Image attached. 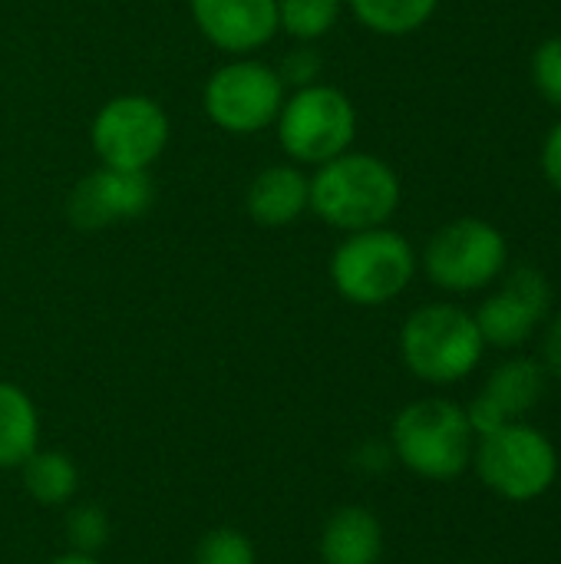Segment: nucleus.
<instances>
[{
    "label": "nucleus",
    "mask_w": 561,
    "mask_h": 564,
    "mask_svg": "<svg viewBox=\"0 0 561 564\" xmlns=\"http://www.w3.org/2000/svg\"><path fill=\"white\" fill-rule=\"evenodd\" d=\"M400 198V175L370 152H344L311 175V212L344 235L384 228Z\"/></svg>",
    "instance_id": "obj_1"
},
{
    "label": "nucleus",
    "mask_w": 561,
    "mask_h": 564,
    "mask_svg": "<svg viewBox=\"0 0 561 564\" xmlns=\"http://www.w3.org/2000/svg\"><path fill=\"white\" fill-rule=\"evenodd\" d=\"M393 456L420 479L450 482L473 466L476 433L466 410L443 397H427L403 406L390 426Z\"/></svg>",
    "instance_id": "obj_2"
},
{
    "label": "nucleus",
    "mask_w": 561,
    "mask_h": 564,
    "mask_svg": "<svg viewBox=\"0 0 561 564\" xmlns=\"http://www.w3.org/2000/svg\"><path fill=\"white\" fill-rule=\"evenodd\" d=\"M486 340L476 317L456 304H427L413 311L400 330V357L423 383H460L483 360Z\"/></svg>",
    "instance_id": "obj_3"
},
{
    "label": "nucleus",
    "mask_w": 561,
    "mask_h": 564,
    "mask_svg": "<svg viewBox=\"0 0 561 564\" xmlns=\"http://www.w3.org/2000/svg\"><path fill=\"white\" fill-rule=\"evenodd\" d=\"M417 274L413 245L393 228L347 235L331 254L334 291L357 307H380L400 297Z\"/></svg>",
    "instance_id": "obj_4"
},
{
    "label": "nucleus",
    "mask_w": 561,
    "mask_h": 564,
    "mask_svg": "<svg viewBox=\"0 0 561 564\" xmlns=\"http://www.w3.org/2000/svg\"><path fill=\"white\" fill-rule=\"evenodd\" d=\"M274 126L284 155L294 165L317 169L350 152L357 135V109L344 89L327 83H308L284 96Z\"/></svg>",
    "instance_id": "obj_5"
},
{
    "label": "nucleus",
    "mask_w": 561,
    "mask_h": 564,
    "mask_svg": "<svg viewBox=\"0 0 561 564\" xmlns=\"http://www.w3.org/2000/svg\"><path fill=\"white\" fill-rule=\"evenodd\" d=\"M473 466L486 489L506 502H536L559 476V453L552 440L529 423H506L503 430L479 436Z\"/></svg>",
    "instance_id": "obj_6"
},
{
    "label": "nucleus",
    "mask_w": 561,
    "mask_h": 564,
    "mask_svg": "<svg viewBox=\"0 0 561 564\" xmlns=\"http://www.w3.org/2000/svg\"><path fill=\"white\" fill-rule=\"evenodd\" d=\"M284 96L281 69L251 56H235L208 76L202 89V109L222 132L255 135L274 126Z\"/></svg>",
    "instance_id": "obj_7"
},
{
    "label": "nucleus",
    "mask_w": 561,
    "mask_h": 564,
    "mask_svg": "<svg viewBox=\"0 0 561 564\" xmlns=\"http://www.w3.org/2000/svg\"><path fill=\"white\" fill-rule=\"evenodd\" d=\"M169 132V116L152 96L126 93L99 106L89 126V142L99 165L122 172H149L162 159Z\"/></svg>",
    "instance_id": "obj_8"
},
{
    "label": "nucleus",
    "mask_w": 561,
    "mask_h": 564,
    "mask_svg": "<svg viewBox=\"0 0 561 564\" xmlns=\"http://www.w3.org/2000/svg\"><path fill=\"white\" fill-rule=\"evenodd\" d=\"M506 261V235L483 218H456L443 225L423 251L427 278L453 294L489 288L503 274Z\"/></svg>",
    "instance_id": "obj_9"
},
{
    "label": "nucleus",
    "mask_w": 561,
    "mask_h": 564,
    "mask_svg": "<svg viewBox=\"0 0 561 564\" xmlns=\"http://www.w3.org/2000/svg\"><path fill=\"white\" fill-rule=\"evenodd\" d=\"M549 304H552V288L546 274L532 264H519L509 271L503 288L479 304L473 317L486 347L513 350L539 330V324L549 314Z\"/></svg>",
    "instance_id": "obj_10"
},
{
    "label": "nucleus",
    "mask_w": 561,
    "mask_h": 564,
    "mask_svg": "<svg viewBox=\"0 0 561 564\" xmlns=\"http://www.w3.org/2000/svg\"><path fill=\"white\" fill-rule=\"evenodd\" d=\"M155 202L149 172H122L99 165L79 178L66 198V215L79 231H99L129 218H142Z\"/></svg>",
    "instance_id": "obj_11"
},
{
    "label": "nucleus",
    "mask_w": 561,
    "mask_h": 564,
    "mask_svg": "<svg viewBox=\"0 0 561 564\" xmlns=\"http://www.w3.org/2000/svg\"><path fill=\"white\" fill-rule=\"evenodd\" d=\"M198 33L222 53L245 56L268 46L278 30V0H188Z\"/></svg>",
    "instance_id": "obj_12"
},
{
    "label": "nucleus",
    "mask_w": 561,
    "mask_h": 564,
    "mask_svg": "<svg viewBox=\"0 0 561 564\" xmlns=\"http://www.w3.org/2000/svg\"><path fill=\"white\" fill-rule=\"evenodd\" d=\"M311 208V178L294 162L261 169L245 192V212L261 228L294 225Z\"/></svg>",
    "instance_id": "obj_13"
},
{
    "label": "nucleus",
    "mask_w": 561,
    "mask_h": 564,
    "mask_svg": "<svg viewBox=\"0 0 561 564\" xmlns=\"http://www.w3.org/2000/svg\"><path fill=\"white\" fill-rule=\"evenodd\" d=\"M317 549L324 564H380L384 525L370 509L344 506L324 522Z\"/></svg>",
    "instance_id": "obj_14"
},
{
    "label": "nucleus",
    "mask_w": 561,
    "mask_h": 564,
    "mask_svg": "<svg viewBox=\"0 0 561 564\" xmlns=\"http://www.w3.org/2000/svg\"><path fill=\"white\" fill-rule=\"evenodd\" d=\"M546 380H549V373L539 360L513 357L489 373V380L479 393L499 410V416L506 423H519L546 397Z\"/></svg>",
    "instance_id": "obj_15"
},
{
    "label": "nucleus",
    "mask_w": 561,
    "mask_h": 564,
    "mask_svg": "<svg viewBox=\"0 0 561 564\" xmlns=\"http://www.w3.org/2000/svg\"><path fill=\"white\" fill-rule=\"evenodd\" d=\"M40 449V413L26 390L0 380V469H20Z\"/></svg>",
    "instance_id": "obj_16"
},
{
    "label": "nucleus",
    "mask_w": 561,
    "mask_h": 564,
    "mask_svg": "<svg viewBox=\"0 0 561 564\" xmlns=\"http://www.w3.org/2000/svg\"><path fill=\"white\" fill-rule=\"evenodd\" d=\"M20 473H23L26 496L46 509L66 506L79 489V469H76L73 456H66L60 449H36L20 466Z\"/></svg>",
    "instance_id": "obj_17"
},
{
    "label": "nucleus",
    "mask_w": 561,
    "mask_h": 564,
    "mask_svg": "<svg viewBox=\"0 0 561 564\" xmlns=\"http://www.w3.org/2000/svg\"><path fill=\"white\" fill-rule=\"evenodd\" d=\"M350 13L380 36H407L430 23L440 0H347Z\"/></svg>",
    "instance_id": "obj_18"
},
{
    "label": "nucleus",
    "mask_w": 561,
    "mask_h": 564,
    "mask_svg": "<svg viewBox=\"0 0 561 564\" xmlns=\"http://www.w3.org/2000/svg\"><path fill=\"white\" fill-rule=\"evenodd\" d=\"M341 13L344 0H278V30L301 43H314L337 26Z\"/></svg>",
    "instance_id": "obj_19"
},
{
    "label": "nucleus",
    "mask_w": 561,
    "mask_h": 564,
    "mask_svg": "<svg viewBox=\"0 0 561 564\" xmlns=\"http://www.w3.org/2000/svg\"><path fill=\"white\" fill-rule=\"evenodd\" d=\"M192 564H258V555L245 532L222 525L198 539Z\"/></svg>",
    "instance_id": "obj_20"
},
{
    "label": "nucleus",
    "mask_w": 561,
    "mask_h": 564,
    "mask_svg": "<svg viewBox=\"0 0 561 564\" xmlns=\"http://www.w3.org/2000/svg\"><path fill=\"white\" fill-rule=\"evenodd\" d=\"M66 539L73 545V552L93 555L96 549L106 545L109 539V519L99 506H76L66 519Z\"/></svg>",
    "instance_id": "obj_21"
},
{
    "label": "nucleus",
    "mask_w": 561,
    "mask_h": 564,
    "mask_svg": "<svg viewBox=\"0 0 561 564\" xmlns=\"http://www.w3.org/2000/svg\"><path fill=\"white\" fill-rule=\"evenodd\" d=\"M532 83L555 109H561V36L546 40L536 50V56H532Z\"/></svg>",
    "instance_id": "obj_22"
},
{
    "label": "nucleus",
    "mask_w": 561,
    "mask_h": 564,
    "mask_svg": "<svg viewBox=\"0 0 561 564\" xmlns=\"http://www.w3.org/2000/svg\"><path fill=\"white\" fill-rule=\"evenodd\" d=\"M542 172H546L549 185L561 195V122L552 126V132L546 135V145H542Z\"/></svg>",
    "instance_id": "obj_23"
},
{
    "label": "nucleus",
    "mask_w": 561,
    "mask_h": 564,
    "mask_svg": "<svg viewBox=\"0 0 561 564\" xmlns=\"http://www.w3.org/2000/svg\"><path fill=\"white\" fill-rule=\"evenodd\" d=\"M549 377H555L561 383V314L546 327V340H542V360Z\"/></svg>",
    "instance_id": "obj_24"
},
{
    "label": "nucleus",
    "mask_w": 561,
    "mask_h": 564,
    "mask_svg": "<svg viewBox=\"0 0 561 564\" xmlns=\"http://www.w3.org/2000/svg\"><path fill=\"white\" fill-rule=\"evenodd\" d=\"M50 564H99L93 555H83V552H66V555H60V558H53Z\"/></svg>",
    "instance_id": "obj_25"
}]
</instances>
